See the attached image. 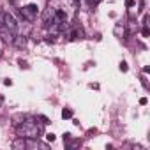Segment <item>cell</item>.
I'll return each mask as SVG.
<instances>
[{"instance_id": "2", "label": "cell", "mask_w": 150, "mask_h": 150, "mask_svg": "<svg viewBox=\"0 0 150 150\" xmlns=\"http://www.w3.org/2000/svg\"><path fill=\"white\" fill-rule=\"evenodd\" d=\"M37 6L35 4H30V6H27V7H23L21 9V16L27 20V21H34L35 20V16H37Z\"/></svg>"}, {"instance_id": "7", "label": "cell", "mask_w": 150, "mask_h": 150, "mask_svg": "<svg viewBox=\"0 0 150 150\" xmlns=\"http://www.w3.org/2000/svg\"><path fill=\"white\" fill-rule=\"evenodd\" d=\"M23 122H25V115H21V113H20V115H14V117H13V125H16V127H18V125H21Z\"/></svg>"}, {"instance_id": "5", "label": "cell", "mask_w": 150, "mask_h": 150, "mask_svg": "<svg viewBox=\"0 0 150 150\" xmlns=\"http://www.w3.org/2000/svg\"><path fill=\"white\" fill-rule=\"evenodd\" d=\"M44 25H51V21H55V11H51V7L48 11H44Z\"/></svg>"}, {"instance_id": "6", "label": "cell", "mask_w": 150, "mask_h": 150, "mask_svg": "<svg viewBox=\"0 0 150 150\" xmlns=\"http://www.w3.org/2000/svg\"><path fill=\"white\" fill-rule=\"evenodd\" d=\"M13 148L14 150H23V148H27V141H25V138H18V139H14L13 141Z\"/></svg>"}, {"instance_id": "1", "label": "cell", "mask_w": 150, "mask_h": 150, "mask_svg": "<svg viewBox=\"0 0 150 150\" xmlns=\"http://www.w3.org/2000/svg\"><path fill=\"white\" fill-rule=\"evenodd\" d=\"M41 131H42V129H41L39 125H34V122H32V120L23 122L21 125H18V134H20L21 138H30V139H35V138H39Z\"/></svg>"}, {"instance_id": "12", "label": "cell", "mask_w": 150, "mask_h": 150, "mask_svg": "<svg viewBox=\"0 0 150 150\" xmlns=\"http://www.w3.org/2000/svg\"><path fill=\"white\" fill-rule=\"evenodd\" d=\"M146 103H148V99H146V97H141V99H139V104H141V106H145Z\"/></svg>"}, {"instance_id": "15", "label": "cell", "mask_w": 150, "mask_h": 150, "mask_svg": "<svg viewBox=\"0 0 150 150\" xmlns=\"http://www.w3.org/2000/svg\"><path fill=\"white\" fill-rule=\"evenodd\" d=\"M74 2H76V4H78V2H80V0H74Z\"/></svg>"}, {"instance_id": "3", "label": "cell", "mask_w": 150, "mask_h": 150, "mask_svg": "<svg viewBox=\"0 0 150 150\" xmlns=\"http://www.w3.org/2000/svg\"><path fill=\"white\" fill-rule=\"evenodd\" d=\"M2 20H4V27L6 28H9L11 32H18V21H16V18L11 13H4Z\"/></svg>"}, {"instance_id": "4", "label": "cell", "mask_w": 150, "mask_h": 150, "mask_svg": "<svg viewBox=\"0 0 150 150\" xmlns=\"http://www.w3.org/2000/svg\"><path fill=\"white\" fill-rule=\"evenodd\" d=\"M0 35H2L4 42H9V44H13V42H14V37H16V32H11L9 28H6V27L2 25V27H0Z\"/></svg>"}, {"instance_id": "11", "label": "cell", "mask_w": 150, "mask_h": 150, "mask_svg": "<svg viewBox=\"0 0 150 150\" xmlns=\"http://www.w3.org/2000/svg\"><path fill=\"white\" fill-rule=\"evenodd\" d=\"M46 138H48V141H55V134H53V132L46 134Z\"/></svg>"}, {"instance_id": "10", "label": "cell", "mask_w": 150, "mask_h": 150, "mask_svg": "<svg viewBox=\"0 0 150 150\" xmlns=\"http://www.w3.org/2000/svg\"><path fill=\"white\" fill-rule=\"evenodd\" d=\"M120 71H122V72L127 71V64H125V62H120Z\"/></svg>"}, {"instance_id": "9", "label": "cell", "mask_w": 150, "mask_h": 150, "mask_svg": "<svg viewBox=\"0 0 150 150\" xmlns=\"http://www.w3.org/2000/svg\"><path fill=\"white\" fill-rule=\"evenodd\" d=\"M141 34H143L145 37H148V34H150V30H148V27H146V25L143 27V30H141Z\"/></svg>"}, {"instance_id": "14", "label": "cell", "mask_w": 150, "mask_h": 150, "mask_svg": "<svg viewBox=\"0 0 150 150\" xmlns=\"http://www.w3.org/2000/svg\"><path fill=\"white\" fill-rule=\"evenodd\" d=\"M88 2H90L92 6H96V4H99V0H88Z\"/></svg>"}, {"instance_id": "13", "label": "cell", "mask_w": 150, "mask_h": 150, "mask_svg": "<svg viewBox=\"0 0 150 150\" xmlns=\"http://www.w3.org/2000/svg\"><path fill=\"white\" fill-rule=\"evenodd\" d=\"M125 6H127V7H132V6H134V0H125Z\"/></svg>"}, {"instance_id": "8", "label": "cell", "mask_w": 150, "mask_h": 150, "mask_svg": "<svg viewBox=\"0 0 150 150\" xmlns=\"http://www.w3.org/2000/svg\"><path fill=\"white\" fill-rule=\"evenodd\" d=\"M71 117H72V111L67 110V108H64V110H62V118L65 120V118H71Z\"/></svg>"}]
</instances>
